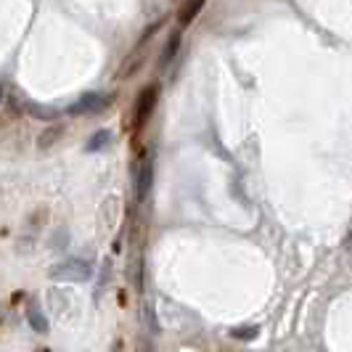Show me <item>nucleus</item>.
Returning <instances> with one entry per match:
<instances>
[{"label":"nucleus","instance_id":"nucleus-1","mask_svg":"<svg viewBox=\"0 0 352 352\" xmlns=\"http://www.w3.org/2000/svg\"><path fill=\"white\" fill-rule=\"evenodd\" d=\"M90 276H93V267H90V263L80 260V257L64 260V263H58L51 270L53 281H64V283H82L88 281Z\"/></svg>","mask_w":352,"mask_h":352},{"label":"nucleus","instance_id":"nucleus-2","mask_svg":"<svg viewBox=\"0 0 352 352\" xmlns=\"http://www.w3.org/2000/svg\"><path fill=\"white\" fill-rule=\"evenodd\" d=\"M109 104H111V98L104 96V93H85V96H80L67 111H69V114H98V111H104Z\"/></svg>","mask_w":352,"mask_h":352},{"label":"nucleus","instance_id":"nucleus-3","mask_svg":"<svg viewBox=\"0 0 352 352\" xmlns=\"http://www.w3.org/2000/svg\"><path fill=\"white\" fill-rule=\"evenodd\" d=\"M157 98H159L157 85H148V88L141 90L138 104H135V124H143L146 120H148V114H151V111H154V106H157Z\"/></svg>","mask_w":352,"mask_h":352},{"label":"nucleus","instance_id":"nucleus-4","mask_svg":"<svg viewBox=\"0 0 352 352\" xmlns=\"http://www.w3.org/2000/svg\"><path fill=\"white\" fill-rule=\"evenodd\" d=\"M138 196L141 199H146L148 196V191H151V183H154V164H151V159L143 157L141 164H138Z\"/></svg>","mask_w":352,"mask_h":352},{"label":"nucleus","instance_id":"nucleus-5","mask_svg":"<svg viewBox=\"0 0 352 352\" xmlns=\"http://www.w3.org/2000/svg\"><path fill=\"white\" fill-rule=\"evenodd\" d=\"M27 320H30V326L35 329L37 334H48V318L43 316V310L37 307L35 300H30V305H27Z\"/></svg>","mask_w":352,"mask_h":352},{"label":"nucleus","instance_id":"nucleus-6","mask_svg":"<svg viewBox=\"0 0 352 352\" xmlns=\"http://www.w3.org/2000/svg\"><path fill=\"white\" fill-rule=\"evenodd\" d=\"M27 114H32L35 120H43V122H51L58 117V109H53V106H40V104H32V101H27V104L21 106Z\"/></svg>","mask_w":352,"mask_h":352},{"label":"nucleus","instance_id":"nucleus-7","mask_svg":"<svg viewBox=\"0 0 352 352\" xmlns=\"http://www.w3.org/2000/svg\"><path fill=\"white\" fill-rule=\"evenodd\" d=\"M109 141H111V133H109V130H98V133L88 141L85 151H90V154H93V151H101V148L109 146Z\"/></svg>","mask_w":352,"mask_h":352},{"label":"nucleus","instance_id":"nucleus-8","mask_svg":"<svg viewBox=\"0 0 352 352\" xmlns=\"http://www.w3.org/2000/svg\"><path fill=\"white\" fill-rule=\"evenodd\" d=\"M201 6H204V0H188V3H186V8L180 11V24H188V21L199 14V8H201Z\"/></svg>","mask_w":352,"mask_h":352},{"label":"nucleus","instance_id":"nucleus-9","mask_svg":"<svg viewBox=\"0 0 352 352\" xmlns=\"http://www.w3.org/2000/svg\"><path fill=\"white\" fill-rule=\"evenodd\" d=\"M58 135H64V127H53V130H48V133H43V135H40V141H37V146H40V148H48V146L56 143Z\"/></svg>","mask_w":352,"mask_h":352},{"label":"nucleus","instance_id":"nucleus-10","mask_svg":"<svg viewBox=\"0 0 352 352\" xmlns=\"http://www.w3.org/2000/svg\"><path fill=\"white\" fill-rule=\"evenodd\" d=\"M177 43H180V35L170 37L167 48H164V53H162V64H170V61H173V56H175V51H177Z\"/></svg>","mask_w":352,"mask_h":352},{"label":"nucleus","instance_id":"nucleus-11","mask_svg":"<svg viewBox=\"0 0 352 352\" xmlns=\"http://www.w3.org/2000/svg\"><path fill=\"white\" fill-rule=\"evenodd\" d=\"M233 336L236 339H252V336H257V329H236Z\"/></svg>","mask_w":352,"mask_h":352},{"label":"nucleus","instance_id":"nucleus-12","mask_svg":"<svg viewBox=\"0 0 352 352\" xmlns=\"http://www.w3.org/2000/svg\"><path fill=\"white\" fill-rule=\"evenodd\" d=\"M35 352H51V350H48V347H37Z\"/></svg>","mask_w":352,"mask_h":352},{"label":"nucleus","instance_id":"nucleus-13","mask_svg":"<svg viewBox=\"0 0 352 352\" xmlns=\"http://www.w3.org/2000/svg\"><path fill=\"white\" fill-rule=\"evenodd\" d=\"M0 101H3V88H0Z\"/></svg>","mask_w":352,"mask_h":352}]
</instances>
